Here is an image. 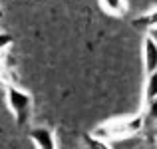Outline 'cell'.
<instances>
[{"mask_svg":"<svg viewBox=\"0 0 157 149\" xmlns=\"http://www.w3.org/2000/svg\"><path fill=\"white\" fill-rule=\"evenodd\" d=\"M6 101H8V107L10 111L14 113L16 121L22 125V123L28 121V115H30V109H32V97L28 96L24 90L16 88L12 84H6Z\"/></svg>","mask_w":157,"mask_h":149,"instance_id":"6da1fadb","label":"cell"},{"mask_svg":"<svg viewBox=\"0 0 157 149\" xmlns=\"http://www.w3.org/2000/svg\"><path fill=\"white\" fill-rule=\"evenodd\" d=\"M28 135H30L32 143L38 149H58L56 135H54V131L48 129V127H34V129H30Z\"/></svg>","mask_w":157,"mask_h":149,"instance_id":"7a4b0ae2","label":"cell"},{"mask_svg":"<svg viewBox=\"0 0 157 149\" xmlns=\"http://www.w3.org/2000/svg\"><path fill=\"white\" fill-rule=\"evenodd\" d=\"M143 62H145L147 76L157 72V44L149 36H145V40H143Z\"/></svg>","mask_w":157,"mask_h":149,"instance_id":"3957f363","label":"cell"},{"mask_svg":"<svg viewBox=\"0 0 157 149\" xmlns=\"http://www.w3.org/2000/svg\"><path fill=\"white\" fill-rule=\"evenodd\" d=\"M100 4L111 16H121L127 10V0H100Z\"/></svg>","mask_w":157,"mask_h":149,"instance_id":"277c9868","label":"cell"},{"mask_svg":"<svg viewBox=\"0 0 157 149\" xmlns=\"http://www.w3.org/2000/svg\"><path fill=\"white\" fill-rule=\"evenodd\" d=\"M84 143H86L88 149H113L109 141H105V139H101V137H96L94 133L92 135L86 133L84 135Z\"/></svg>","mask_w":157,"mask_h":149,"instance_id":"5b68a950","label":"cell"},{"mask_svg":"<svg viewBox=\"0 0 157 149\" xmlns=\"http://www.w3.org/2000/svg\"><path fill=\"white\" fill-rule=\"evenodd\" d=\"M157 97V72L149 74L145 82V103Z\"/></svg>","mask_w":157,"mask_h":149,"instance_id":"8992f818","label":"cell"},{"mask_svg":"<svg viewBox=\"0 0 157 149\" xmlns=\"http://www.w3.org/2000/svg\"><path fill=\"white\" fill-rule=\"evenodd\" d=\"M143 115H145V119L157 123V97L145 103V113H143Z\"/></svg>","mask_w":157,"mask_h":149,"instance_id":"52a82bcc","label":"cell"},{"mask_svg":"<svg viewBox=\"0 0 157 149\" xmlns=\"http://www.w3.org/2000/svg\"><path fill=\"white\" fill-rule=\"evenodd\" d=\"M135 24H145V26H157V8H153L151 12H147L145 16H141L139 20H135Z\"/></svg>","mask_w":157,"mask_h":149,"instance_id":"ba28073f","label":"cell"},{"mask_svg":"<svg viewBox=\"0 0 157 149\" xmlns=\"http://www.w3.org/2000/svg\"><path fill=\"white\" fill-rule=\"evenodd\" d=\"M12 42V38L8 34H0V48H4V46H8V44Z\"/></svg>","mask_w":157,"mask_h":149,"instance_id":"9c48e42d","label":"cell"},{"mask_svg":"<svg viewBox=\"0 0 157 149\" xmlns=\"http://www.w3.org/2000/svg\"><path fill=\"white\" fill-rule=\"evenodd\" d=\"M147 36H149V38L157 44V26H151L149 30H147Z\"/></svg>","mask_w":157,"mask_h":149,"instance_id":"30bf717a","label":"cell"},{"mask_svg":"<svg viewBox=\"0 0 157 149\" xmlns=\"http://www.w3.org/2000/svg\"><path fill=\"white\" fill-rule=\"evenodd\" d=\"M60 149H66V147H60Z\"/></svg>","mask_w":157,"mask_h":149,"instance_id":"8fae6325","label":"cell"}]
</instances>
